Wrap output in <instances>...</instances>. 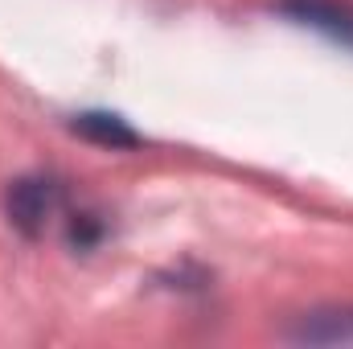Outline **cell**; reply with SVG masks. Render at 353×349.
Instances as JSON below:
<instances>
[{
    "label": "cell",
    "instance_id": "1",
    "mask_svg": "<svg viewBox=\"0 0 353 349\" xmlns=\"http://www.w3.org/2000/svg\"><path fill=\"white\" fill-rule=\"evenodd\" d=\"M62 206V189L50 181V177H17L4 193V210H8V222L25 235V239H41L50 218L58 214Z\"/></svg>",
    "mask_w": 353,
    "mask_h": 349
},
{
    "label": "cell",
    "instance_id": "2",
    "mask_svg": "<svg viewBox=\"0 0 353 349\" xmlns=\"http://www.w3.org/2000/svg\"><path fill=\"white\" fill-rule=\"evenodd\" d=\"M279 12L353 50V8H345L341 0H279Z\"/></svg>",
    "mask_w": 353,
    "mask_h": 349
},
{
    "label": "cell",
    "instance_id": "3",
    "mask_svg": "<svg viewBox=\"0 0 353 349\" xmlns=\"http://www.w3.org/2000/svg\"><path fill=\"white\" fill-rule=\"evenodd\" d=\"M74 136H83L90 144H99V148H140V132L123 119V115H115V111H83V115H74Z\"/></svg>",
    "mask_w": 353,
    "mask_h": 349
},
{
    "label": "cell",
    "instance_id": "4",
    "mask_svg": "<svg viewBox=\"0 0 353 349\" xmlns=\"http://www.w3.org/2000/svg\"><path fill=\"white\" fill-rule=\"evenodd\" d=\"M296 341H312V346H353V312H312L300 321V329L292 333Z\"/></svg>",
    "mask_w": 353,
    "mask_h": 349
},
{
    "label": "cell",
    "instance_id": "5",
    "mask_svg": "<svg viewBox=\"0 0 353 349\" xmlns=\"http://www.w3.org/2000/svg\"><path fill=\"white\" fill-rule=\"evenodd\" d=\"M99 235H103V226L94 222V214H74V222H70V243H74L79 251H90V247L99 243Z\"/></svg>",
    "mask_w": 353,
    "mask_h": 349
}]
</instances>
